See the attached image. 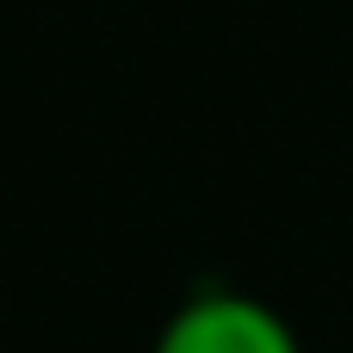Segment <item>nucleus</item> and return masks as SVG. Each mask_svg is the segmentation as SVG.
<instances>
[{
  "instance_id": "f257e3e1",
  "label": "nucleus",
  "mask_w": 353,
  "mask_h": 353,
  "mask_svg": "<svg viewBox=\"0 0 353 353\" xmlns=\"http://www.w3.org/2000/svg\"><path fill=\"white\" fill-rule=\"evenodd\" d=\"M155 353H304V347L273 304H261L248 292H192L168 316Z\"/></svg>"
}]
</instances>
